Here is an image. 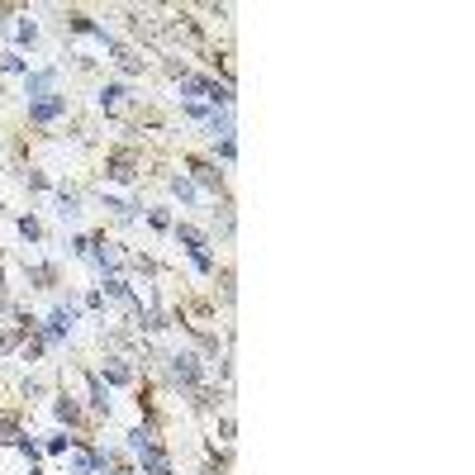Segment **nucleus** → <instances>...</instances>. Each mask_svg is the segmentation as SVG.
<instances>
[{
  "instance_id": "nucleus-1",
  "label": "nucleus",
  "mask_w": 475,
  "mask_h": 475,
  "mask_svg": "<svg viewBox=\"0 0 475 475\" xmlns=\"http://www.w3.org/2000/svg\"><path fill=\"white\" fill-rule=\"evenodd\" d=\"M167 376H172V385L176 390H200L205 385V357L200 352H172L167 357Z\"/></svg>"
},
{
  "instance_id": "nucleus-2",
  "label": "nucleus",
  "mask_w": 475,
  "mask_h": 475,
  "mask_svg": "<svg viewBox=\"0 0 475 475\" xmlns=\"http://www.w3.org/2000/svg\"><path fill=\"white\" fill-rule=\"evenodd\" d=\"M138 172H142V157L133 152V147H114L110 157H105V176H110V181H119V186H133V181H138Z\"/></svg>"
},
{
  "instance_id": "nucleus-3",
  "label": "nucleus",
  "mask_w": 475,
  "mask_h": 475,
  "mask_svg": "<svg viewBox=\"0 0 475 475\" xmlns=\"http://www.w3.org/2000/svg\"><path fill=\"white\" fill-rule=\"evenodd\" d=\"M62 114H67V95H57V91L29 105V119H33V124H52V119H62Z\"/></svg>"
},
{
  "instance_id": "nucleus-4",
  "label": "nucleus",
  "mask_w": 475,
  "mask_h": 475,
  "mask_svg": "<svg viewBox=\"0 0 475 475\" xmlns=\"http://www.w3.org/2000/svg\"><path fill=\"white\" fill-rule=\"evenodd\" d=\"M172 233H176V242L186 247V257L190 252H209V247H214L209 233H205V228H195V223H172Z\"/></svg>"
},
{
  "instance_id": "nucleus-5",
  "label": "nucleus",
  "mask_w": 475,
  "mask_h": 475,
  "mask_svg": "<svg viewBox=\"0 0 475 475\" xmlns=\"http://www.w3.org/2000/svg\"><path fill=\"white\" fill-rule=\"evenodd\" d=\"M138 457H142V475H176V466H172V457H167V447L162 442L142 447Z\"/></svg>"
},
{
  "instance_id": "nucleus-6",
  "label": "nucleus",
  "mask_w": 475,
  "mask_h": 475,
  "mask_svg": "<svg viewBox=\"0 0 475 475\" xmlns=\"http://www.w3.org/2000/svg\"><path fill=\"white\" fill-rule=\"evenodd\" d=\"M186 167H190V176L200 181V186L209 190V195H219L223 190V172L214 167V162H200V157H186Z\"/></svg>"
},
{
  "instance_id": "nucleus-7",
  "label": "nucleus",
  "mask_w": 475,
  "mask_h": 475,
  "mask_svg": "<svg viewBox=\"0 0 475 475\" xmlns=\"http://www.w3.org/2000/svg\"><path fill=\"white\" fill-rule=\"evenodd\" d=\"M52 86H57V72H52V67L29 72V77H24V95H29V105H33V100H43V95H52Z\"/></svg>"
},
{
  "instance_id": "nucleus-8",
  "label": "nucleus",
  "mask_w": 475,
  "mask_h": 475,
  "mask_svg": "<svg viewBox=\"0 0 475 475\" xmlns=\"http://www.w3.org/2000/svg\"><path fill=\"white\" fill-rule=\"evenodd\" d=\"M100 110H105V114H124V110H128V86L110 81V86L100 91Z\"/></svg>"
},
{
  "instance_id": "nucleus-9",
  "label": "nucleus",
  "mask_w": 475,
  "mask_h": 475,
  "mask_svg": "<svg viewBox=\"0 0 475 475\" xmlns=\"http://www.w3.org/2000/svg\"><path fill=\"white\" fill-rule=\"evenodd\" d=\"M52 413H57V423H72V428H81V404H77V395H57L52 399Z\"/></svg>"
},
{
  "instance_id": "nucleus-10",
  "label": "nucleus",
  "mask_w": 475,
  "mask_h": 475,
  "mask_svg": "<svg viewBox=\"0 0 475 475\" xmlns=\"http://www.w3.org/2000/svg\"><path fill=\"white\" fill-rule=\"evenodd\" d=\"M100 376H105V380H114V385H128V380H133V371H128V362H124V357H105Z\"/></svg>"
},
{
  "instance_id": "nucleus-11",
  "label": "nucleus",
  "mask_w": 475,
  "mask_h": 475,
  "mask_svg": "<svg viewBox=\"0 0 475 475\" xmlns=\"http://www.w3.org/2000/svg\"><path fill=\"white\" fill-rule=\"evenodd\" d=\"M209 138L223 142V138H233V114L223 110V114H209Z\"/></svg>"
},
{
  "instance_id": "nucleus-12",
  "label": "nucleus",
  "mask_w": 475,
  "mask_h": 475,
  "mask_svg": "<svg viewBox=\"0 0 475 475\" xmlns=\"http://www.w3.org/2000/svg\"><path fill=\"white\" fill-rule=\"evenodd\" d=\"M77 214H81V200H77V195H72V190H57V219H77Z\"/></svg>"
},
{
  "instance_id": "nucleus-13",
  "label": "nucleus",
  "mask_w": 475,
  "mask_h": 475,
  "mask_svg": "<svg viewBox=\"0 0 475 475\" xmlns=\"http://www.w3.org/2000/svg\"><path fill=\"white\" fill-rule=\"evenodd\" d=\"M214 228H219V233H223V238L233 233V205H228V200H223V205H219V209H214Z\"/></svg>"
},
{
  "instance_id": "nucleus-14",
  "label": "nucleus",
  "mask_w": 475,
  "mask_h": 475,
  "mask_svg": "<svg viewBox=\"0 0 475 475\" xmlns=\"http://www.w3.org/2000/svg\"><path fill=\"white\" fill-rule=\"evenodd\" d=\"M105 209H110V214H114V219H133V205H128V200H119V195H105Z\"/></svg>"
},
{
  "instance_id": "nucleus-15",
  "label": "nucleus",
  "mask_w": 475,
  "mask_h": 475,
  "mask_svg": "<svg viewBox=\"0 0 475 475\" xmlns=\"http://www.w3.org/2000/svg\"><path fill=\"white\" fill-rule=\"evenodd\" d=\"M172 195H176V200H186V205H190V200H195V186H190L186 176H172Z\"/></svg>"
},
{
  "instance_id": "nucleus-16",
  "label": "nucleus",
  "mask_w": 475,
  "mask_h": 475,
  "mask_svg": "<svg viewBox=\"0 0 475 475\" xmlns=\"http://www.w3.org/2000/svg\"><path fill=\"white\" fill-rule=\"evenodd\" d=\"M147 223H152V228H162V233H167V228H172V214H167V205L147 209Z\"/></svg>"
},
{
  "instance_id": "nucleus-17",
  "label": "nucleus",
  "mask_w": 475,
  "mask_h": 475,
  "mask_svg": "<svg viewBox=\"0 0 475 475\" xmlns=\"http://www.w3.org/2000/svg\"><path fill=\"white\" fill-rule=\"evenodd\" d=\"M15 38H19V43H33V38H38V24H33V19H19V24H15Z\"/></svg>"
},
{
  "instance_id": "nucleus-18",
  "label": "nucleus",
  "mask_w": 475,
  "mask_h": 475,
  "mask_svg": "<svg viewBox=\"0 0 475 475\" xmlns=\"http://www.w3.org/2000/svg\"><path fill=\"white\" fill-rule=\"evenodd\" d=\"M19 233L29 238V242H38V238H43V228H38V219H33V214H24V219H19Z\"/></svg>"
},
{
  "instance_id": "nucleus-19",
  "label": "nucleus",
  "mask_w": 475,
  "mask_h": 475,
  "mask_svg": "<svg viewBox=\"0 0 475 475\" xmlns=\"http://www.w3.org/2000/svg\"><path fill=\"white\" fill-rule=\"evenodd\" d=\"M0 67H5V72H24V77H29V62H24L19 52H5V57H0Z\"/></svg>"
},
{
  "instance_id": "nucleus-20",
  "label": "nucleus",
  "mask_w": 475,
  "mask_h": 475,
  "mask_svg": "<svg viewBox=\"0 0 475 475\" xmlns=\"http://www.w3.org/2000/svg\"><path fill=\"white\" fill-rule=\"evenodd\" d=\"M72 442H77V437H67V432H52V437H48V452H72Z\"/></svg>"
},
{
  "instance_id": "nucleus-21",
  "label": "nucleus",
  "mask_w": 475,
  "mask_h": 475,
  "mask_svg": "<svg viewBox=\"0 0 475 475\" xmlns=\"http://www.w3.org/2000/svg\"><path fill=\"white\" fill-rule=\"evenodd\" d=\"M214 147H219V157H223V162H233V157H238V142H233V138H223V142H214Z\"/></svg>"
},
{
  "instance_id": "nucleus-22",
  "label": "nucleus",
  "mask_w": 475,
  "mask_h": 475,
  "mask_svg": "<svg viewBox=\"0 0 475 475\" xmlns=\"http://www.w3.org/2000/svg\"><path fill=\"white\" fill-rule=\"evenodd\" d=\"M29 475H43V471H29Z\"/></svg>"
},
{
  "instance_id": "nucleus-23",
  "label": "nucleus",
  "mask_w": 475,
  "mask_h": 475,
  "mask_svg": "<svg viewBox=\"0 0 475 475\" xmlns=\"http://www.w3.org/2000/svg\"><path fill=\"white\" fill-rule=\"evenodd\" d=\"M95 475H100V471H95Z\"/></svg>"
}]
</instances>
